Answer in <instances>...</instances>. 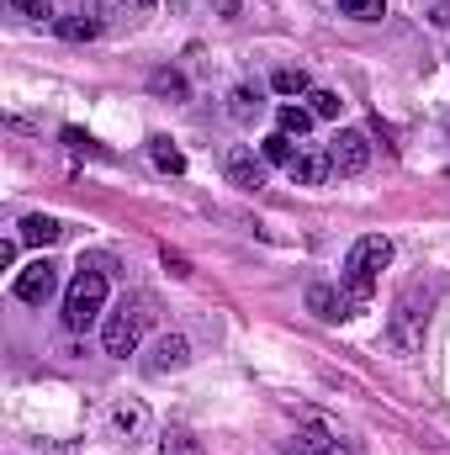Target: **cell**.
<instances>
[{
	"instance_id": "6da1fadb",
	"label": "cell",
	"mask_w": 450,
	"mask_h": 455,
	"mask_svg": "<svg viewBox=\"0 0 450 455\" xmlns=\"http://www.w3.org/2000/svg\"><path fill=\"white\" fill-rule=\"evenodd\" d=\"M387 265H392V238L366 233V238H355V243H350V254H344V307H350V318L371 302L376 275H382Z\"/></svg>"
},
{
	"instance_id": "7a4b0ae2",
	"label": "cell",
	"mask_w": 450,
	"mask_h": 455,
	"mask_svg": "<svg viewBox=\"0 0 450 455\" xmlns=\"http://www.w3.org/2000/svg\"><path fill=\"white\" fill-rule=\"evenodd\" d=\"M149 323H154V302L143 297V291H133V297H122L117 302V313L107 318V329H101V344H107V355H117V360H127L138 344H143V334H149Z\"/></svg>"
},
{
	"instance_id": "3957f363",
	"label": "cell",
	"mask_w": 450,
	"mask_h": 455,
	"mask_svg": "<svg viewBox=\"0 0 450 455\" xmlns=\"http://www.w3.org/2000/svg\"><path fill=\"white\" fill-rule=\"evenodd\" d=\"M107 291H112V286H107V270H91V265H85V270L69 281V291H64V329H69V334H85V329L107 313Z\"/></svg>"
},
{
	"instance_id": "277c9868",
	"label": "cell",
	"mask_w": 450,
	"mask_h": 455,
	"mask_svg": "<svg viewBox=\"0 0 450 455\" xmlns=\"http://www.w3.org/2000/svg\"><path fill=\"white\" fill-rule=\"evenodd\" d=\"M424 323H430V291L408 286L403 302H398V313H392V349L398 355H414L424 344Z\"/></svg>"
},
{
	"instance_id": "5b68a950",
	"label": "cell",
	"mask_w": 450,
	"mask_h": 455,
	"mask_svg": "<svg viewBox=\"0 0 450 455\" xmlns=\"http://www.w3.org/2000/svg\"><path fill=\"white\" fill-rule=\"evenodd\" d=\"M329 159H334V175H366L371 170V138L360 127H339L334 143H329Z\"/></svg>"
},
{
	"instance_id": "8992f818",
	"label": "cell",
	"mask_w": 450,
	"mask_h": 455,
	"mask_svg": "<svg viewBox=\"0 0 450 455\" xmlns=\"http://www.w3.org/2000/svg\"><path fill=\"white\" fill-rule=\"evenodd\" d=\"M53 291H59V265H53V259H32V265L16 275V297H21L27 307L53 302Z\"/></svg>"
},
{
	"instance_id": "52a82bcc",
	"label": "cell",
	"mask_w": 450,
	"mask_h": 455,
	"mask_svg": "<svg viewBox=\"0 0 450 455\" xmlns=\"http://www.w3.org/2000/svg\"><path fill=\"white\" fill-rule=\"evenodd\" d=\"M223 175H228V186H238V191H260L265 186V154L233 143L223 154Z\"/></svg>"
},
{
	"instance_id": "ba28073f",
	"label": "cell",
	"mask_w": 450,
	"mask_h": 455,
	"mask_svg": "<svg viewBox=\"0 0 450 455\" xmlns=\"http://www.w3.org/2000/svg\"><path fill=\"white\" fill-rule=\"evenodd\" d=\"M286 175H292L297 186H324V180L334 175V159H329V148H302Z\"/></svg>"
},
{
	"instance_id": "9c48e42d",
	"label": "cell",
	"mask_w": 450,
	"mask_h": 455,
	"mask_svg": "<svg viewBox=\"0 0 450 455\" xmlns=\"http://www.w3.org/2000/svg\"><path fill=\"white\" fill-rule=\"evenodd\" d=\"M186 365H191V339H186V334H165V339L154 344V355H149V371H154V376L186 371Z\"/></svg>"
},
{
	"instance_id": "30bf717a",
	"label": "cell",
	"mask_w": 450,
	"mask_h": 455,
	"mask_svg": "<svg viewBox=\"0 0 450 455\" xmlns=\"http://www.w3.org/2000/svg\"><path fill=\"white\" fill-rule=\"evenodd\" d=\"M260 112H265V101H260V85H233V91H228V116H233L238 127L260 122Z\"/></svg>"
},
{
	"instance_id": "8fae6325",
	"label": "cell",
	"mask_w": 450,
	"mask_h": 455,
	"mask_svg": "<svg viewBox=\"0 0 450 455\" xmlns=\"http://www.w3.org/2000/svg\"><path fill=\"white\" fill-rule=\"evenodd\" d=\"M334 451V435H329V424H318V419H308L302 429H297V440H292V455H329Z\"/></svg>"
},
{
	"instance_id": "7c38bea8",
	"label": "cell",
	"mask_w": 450,
	"mask_h": 455,
	"mask_svg": "<svg viewBox=\"0 0 450 455\" xmlns=\"http://www.w3.org/2000/svg\"><path fill=\"white\" fill-rule=\"evenodd\" d=\"M16 238L43 249V243H59V238H64V223H59V218H43V212H32V218H21V233H16Z\"/></svg>"
},
{
	"instance_id": "4fadbf2b",
	"label": "cell",
	"mask_w": 450,
	"mask_h": 455,
	"mask_svg": "<svg viewBox=\"0 0 450 455\" xmlns=\"http://www.w3.org/2000/svg\"><path fill=\"white\" fill-rule=\"evenodd\" d=\"M53 27H59L64 43H91V37H101V16H85V11H80V16H59Z\"/></svg>"
},
{
	"instance_id": "5bb4252c",
	"label": "cell",
	"mask_w": 450,
	"mask_h": 455,
	"mask_svg": "<svg viewBox=\"0 0 450 455\" xmlns=\"http://www.w3.org/2000/svg\"><path fill=\"white\" fill-rule=\"evenodd\" d=\"M270 91H276V96H308V91H313V75H308L302 64H297V69L286 64V69L270 75Z\"/></svg>"
},
{
	"instance_id": "9a60e30c",
	"label": "cell",
	"mask_w": 450,
	"mask_h": 455,
	"mask_svg": "<svg viewBox=\"0 0 450 455\" xmlns=\"http://www.w3.org/2000/svg\"><path fill=\"white\" fill-rule=\"evenodd\" d=\"M308 307H313L318 318H350L344 291H329V286H308Z\"/></svg>"
},
{
	"instance_id": "2e32d148",
	"label": "cell",
	"mask_w": 450,
	"mask_h": 455,
	"mask_svg": "<svg viewBox=\"0 0 450 455\" xmlns=\"http://www.w3.org/2000/svg\"><path fill=\"white\" fill-rule=\"evenodd\" d=\"M260 154H265V164H281V170H292V159H297L302 148H297V138H286V132H270V138L260 143Z\"/></svg>"
},
{
	"instance_id": "e0dca14e",
	"label": "cell",
	"mask_w": 450,
	"mask_h": 455,
	"mask_svg": "<svg viewBox=\"0 0 450 455\" xmlns=\"http://www.w3.org/2000/svg\"><path fill=\"white\" fill-rule=\"evenodd\" d=\"M276 122H281V127H276V132H286V138H302V132H308V127H313V122H318V116L308 112V107H297V101H286V107H281V112H276Z\"/></svg>"
},
{
	"instance_id": "ac0fdd59",
	"label": "cell",
	"mask_w": 450,
	"mask_h": 455,
	"mask_svg": "<svg viewBox=\"0 0 450 455\" xmlns=\"http://www.w3.org/2000/svg\"><path fill=\"white\" fill-rule=\"evenodd\" d=\"M149 154H154V164H159L165 175H186V154H181L170 138H154V143H149Z\"/></svg>"
},
{
	"instance_id": "d6986e66",
	"label": "cell",
	"mask_w": 450,
	"mask_h": 455,
	"mask_svg": "<svg viewBox=\"0 0 450 455\" xmlns=\"http://www.w3.org/2000/svg\"><path fill=\"white\" fill-rule=\"evenodd\" d=\"M344 16H355V21H382L387 16V0H334Z\"/></svg>"
},
{
	"instance_id": "ffe728a7",
	"label": "cell",
	"mask_w": 450,
	"mask_h": 455,
	"mask_svg": "<svg viewBox=\"0 0 450 455\" xmlns=\"http://www.w3.org/2000/svg\"><path fill=\"white\" fill-rule=\"evenodd\" d=\"M339 107H344V101H339V91H308V112L318 116V122H334Z\"/></svg>"
},
{
	"instance_id": "44dd1931",
	"label": "cell",
	"mask_w": 450,
	"mask_h": 455,
	"mask_svg": "<svg viewBox=\"0 0 450 455\" xmlns=\"http://www.w3.org/2000/svg\"><path fill=\"white\" fill-rule=\"evenodd\" d=\"M154 91H159V96H175V101H186V80H181L175 69H154Z\"/></svg>"
},
{
	"instance_id": "7402d4cb",
	"label": "cell",
	"mask_w": 450,
	"mask_h": 455,
	"mask_svg": "<svg viewBox=\"0 0 450 455\" xmlns=\"http://www.w3.org/2000/svg\"><path fill=\"white\" fill-rule=\"evenodd\" d=\"M5 5H11L16 16H27V21H48V16H53L48 0H5Z\"/></svg>"
},
{
	"instance_id": "603a6c76",
	"label": "cell",
	"mask_w": 450,
	"mask_h": 455,
	"mask_svg": "<svg viewBox=\"0 0 450 455\" xmlns=\"http://www.w3.org/2000/svg\"><path fill=\"white\" fill-rule=\"evenodd\" d=\"M159 455H202V445H197L191 435H165V445H159Z\"/></svg>"
},
{
	"instance_id": "cb8c5ba5",
	"label": "cell",
	"mask_w": 450,
	"mask_h": 455,
	"mask_svg": "<svg viewBox=\"0 0 450 455\" xmlns=\"http://www.w3.org/2000/svg\"><path fill=\"white\" fill-rule=\"evenodd\" d=\"M112 424H117V429H138V424H143V413H138V408H117Z\"/></svg>"
},
{
	"instance_id": "d4e9b609",
	"label": "cell",
	"mask_w": 450,
	"mask_h": 455,
	"mask_svg": "<svg viewBox=\"0 0 450 455\" xmlns=\"http://www.w3.org/2000/svg\"><path fill=\"white\" fill-rule=\"evenodd\" d=\"M16 249H21V238H5L0 243V265H16Z\"/></svg>"
},
{
	"instance_id": "484cf974",
	"label": "cell",
	"mask_w": 450,
	"mask_h": 455,
	"mask_svg": "<svg viewBox=\"0 0 450 455\" xmlns=\"http://www.w3.org/2000/svg\"><path fill=\"white\" fill-rule=\"evenodd\" d=\"M165 265H170L175 275H191V265H186V254H170V249H165Z\"/></svg>"
},
{
	"instance_id": "4316f807",
	"label": "cell",
	"mask_w": 450,
	"mask_h": 455,
	"mask_svg": "<svg viewBox=\"0 0 450 455\" xmlns=\"http://www.w3.org/2000/svg\"><path fill=\"white\" fill-rule=\"evenodd\" d=\"M329 455H366V445H355V440H334V451Z\"/></svg>"
},
{
	"instance_id": "83f0119b",
	"label": "cell",
	"mask_w": 450,
	"mask_h": 455,
	"mask_svg": "<svg viewBox=\"0 0 450 455\" xmlns=\"http://www.w3.org/2000/svg\"><path fill=\"white\" fill-rule=\"evenodd\" d=\"M122 5H133V11H149V5H154V0H122Z\"/></svg>"
}]
</instances>
